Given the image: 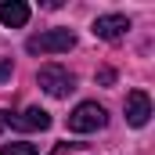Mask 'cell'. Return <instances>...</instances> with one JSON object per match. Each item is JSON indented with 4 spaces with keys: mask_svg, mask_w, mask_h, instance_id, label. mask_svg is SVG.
Here are the masks:
<instances>
[{
    "mask_svg": "<svg viewBox=\"0 0 155 155\" xmlns=\"http://www.w3.org/2000/svg\"><path fill=\"white\" fill-rule=\"evenodd\" d=\"M36 83L51 94V97H69V94L76 90V76H72L69 69H61V65H43L36 72Z\"/></svg>",
    "mask_w": 155,
    "mask_h": 155,
    "instance_id": "cell-3",
    "label": "cell"
},
{
    "mask_svg": "<svg viewBox=\"0 0 155 155\" xmlns=\"http://www.w3.org/2000/svg\"><path fill=\"white\" fill-rule=\"evenodd\" d=\"M72 148H83V144H69V141H65V144H58L51 155H65V152H72Z\"/></svg>",
    "mask_w": 155,
    "mask_h": 155,
    "instance_id": "cell-10",
    "label": "cell"
},
{
    "mask_svg": "<svg viewBox=\"0 0 155 155\" xmlns=\"http://www.w3.org/2000/svg\"><path fill=\"white\" fill-rule=\"evenodd\" d=\"M7 123H11L15 130H25V134H33V130H47V126H51V116H47L40 105H33V108H25V112H18V116L11 112V119H7Z\"/></svg>",
    "mask_w": 155,
    "mask_h": 155,
    "instance_id": "cell-5",
    "label": "cell"
},
{
    "mask_svg": "<svg viewBox=\"0 0 155 155\" xmlns=\"http://www.w3.org/2000/svg\"><path fill=\"white\" fill-rule=\"evenodd\" d=\"M108 123V112L97 105V101H83L72 108V116H69V130L72 134H94V130H101Z\"/></svg>",
    "mask_w": 155,
    "mask_h": 155,
    "instance_id": "cell-2",
    "label": "cell"
},
{
    "mask_svg": "<svg viewBox=\"0 0 155 155\" xmlns=\"http://www.w3.org/2000/svg\"><path fill=\"white\" fill-rule=\"evenodd\" d=\"M72 47H76L72 29H47V33H36V36L25 40L29 54H61V51H72Z\"/></svg>",
    "mask_w": 155,
    "mask_h": 155,
    "instance_id": "cell-1",
    "label": "cell"
},
{
    "mask_svg": "<svg viewBox=\"0 0 155 155\" xmlns=\"http://www.w3.org/2000/svg\"><path fill=\"white\" fill-rule=\"evenodd\" d=\"M7 119H11V112H0V134H4V126H7Z\"/></svg>",
    "mask_w": 155,
    "mask_h": 155,
    "instance_id": "cell-12",
    "label": "cell"
},
{
    "mask_svg": "<svg viewBox=\"0 0 155 155\" xmlns=\"http://www.w3.org/2000/svg\"><path fill=\"white\" fill-rule=\"evenodd\" d=\"M11 76V61H0V79H7Z\"/></svg>",
    "mask_w": 155,
    "mask_h": 155,
    "instance_id": "cell-11",
    "label": "cell"
},
{
    "mask_svg": "<svg viewBox=\"0 0 155 155\" xmlns=\"http://www.w3.org/2000/svg\"><path fill=\"white\" fill-rule=\"evenodd\" d=\"M152 119V97L144 90H130L126 94V123L130 126H144Z\"/></svg>",
    "mask_w": 155,
    "mask_h": 155,
    "instance_id": "cell-4",
    "label": "cell"
},
{
    "mask_svg": "<svg viewBox=\"0 0 155 155\" xmlns=\"http://www.w3.org/2000/svg\"><path fill=\"white\" fill-rule=\"evenodd\" d=\"M126 29H130V18L126 15H101L94 22V36H101V40H119Z\"/></svg>",
    "mask_w": 155,
    "mask_h": 155,
    "instance_id": "cell-6",
    "label": "cell"
},
{
    "mask_svg": "<svg viewBox=\"0 0 155 155\" xmlns=\"http://www.w3.org/2000/svg\"><path fill=\"white\" fill-rule=\"evenodd\" d=\"M4 155H40V148L29 141H11V144H4Z\"/></svg>",
    "mask_w": 155,
    "mask_h": 155,
    "instance_id": "cell-8",
    "label": "cell"
},
{
    "mask_svg": "<svg viewBox=\"0 0 155 155\" xmlns=\"http://www.w3.org/2000/svg\"><path fill=\"white\" fill-rule=\"evenodd\" d=\"M0 22H4L7 29H22V25L29 22V4H22V0H4V4H0Z\"/></svg>",
    "mask_w": 155,
    "mask_h": 155,
    "instance_id": "cell-7",
    "label": "cell"
},
{
    "mask_svg": "<svg viewBox=\"0 0 155 155\" xmlns=\"http://www.w3.org/2000/svg\"><path fill=\"white\" fill-rule=\"evenodd\" d=\"M112 79H116V72H112V69H101V72H97V83H105V87H108Z\"/></svg>",
    "mask_w": 155,
    "mask_h": 155,
    "instance_id": "cell-9",
    "label": "cell"
}]
</instances>
